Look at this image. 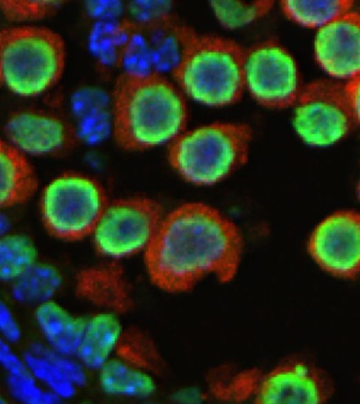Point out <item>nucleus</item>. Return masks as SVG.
Masks as SVG:
<instances>
[{
	"mask_svg": "<svg viewBox=\"0 0 360 404\" xmlns=\"http://www.w3.org/2000/svg\"><path fill=\"white\" fill-rule=\"evenodd\" d=\"M314 57L332 79L344 82L360 75V12L353 8L316 31Z\"/></svg>",
	"mask_w": 360,
	"mask_h": 404,
	"instance_id": "12",
	"label": "nucleus"
},
{
	"mask_svg": "<svg viewBox=\"0 0 360 404\" xmlns=\"http://www.w3.org/2000/svg\"><path fill=\"white\" fill-rule=\"evenodd\" d=\"M103 389L108 393L146 396L155 390V383L146 373L125 362L113 359L101 367Z\"/></svg>",
	"mask_w": 360,
	"mask_h": 404,
	"instance_id": "20",
	"label": "nucleus"
},
{
	"mask_svg": "<svg viewBox=\"0 0 360 404\" xmlns=\"http://www.w3.org/2000/svg\"><path fill=\"white\" fill-rule=\"evenodd\" d=\"M109 202L94 179L65 173L53 179L42 192L41 218L46 231L67 241L93 235Z\"/></svg>",
	"mask_w": 360,
	"mask_h": 404,
	"instance_id": "6",
	"label": "nucleus"
},
{
	"mask_svg": "<svg viewBox=\"0 0 360 404\" xmlns=\"http://www.w3.org/2000/svg\"><path fill=\"white\" fill-rule=\"evenodd\" d=\"M31 351L54 365L73 384L82 385L85 383V374L81 367L76 363L61 356L62 353L58 354L41 344H32Z\"/></svg>",
	"mask_w": 360,
	"mask_h": 404,
	"instance_id": "32",
	"label": "nucleus"
},
{
	"mask_svg": "<svg viewBox=\"0 0 360 404\" xmlns=\"http://www.w3.org/2000/svg\"><path fill=\"white\" fill-rule=\"evenodd\" d=\"M112 133L129 151L145 150L173 141L187 122L181 93L161 74L139 76L123 72L112 96Z\"/></svg>",
	"mask_w": 360,
	"mask_h": 404,
	"instance_id": "2",
	"label": "nucleus"
},
{
	"mask_svg": "<svg viewBox=\"0 0 360 404\" xmlns=\"http://www.w3.org/2000/svg\"><path fill=\"white\" fill-rule=\"evenodd\" d=\"M293 105L295 130L311 146L337 143L356 124L345 83L332 78L303 85Z\"/></svg>",
	"mask_w": 360,
	"mask_h": 404,
	"instance_id": "7",
	"label": "nucleus"
},
{
	"mask_svg": "<svg viewBox=\"0 0 360 404\" xmlns=\"http://www.w3.org/2000/svg\"><path fill=\"white\" fill-rule=\"evenodd\" d=\"M11 393L18 400L30 404L56 403L58 395L43 392L35 384L30 374L24 375L11 374L8 379Z\"/></svg>",
	"mask_w": 360,
	"mask_h": 404,
	"instance_id": "31",
	"label": "nucleus"
},
{
	"mask_svg": "<svg viewBox=\"0 0 360 404\" xmlns=\"http://www.w3.org/2000/svg\"><path fill=\"white\" fill-rule=\"evenodd\" d=\"M61 282V275L57 268L36 263L15 280L12 294L20 302H44L57 292Z\"/></svg>",
	"mask_w": 360,
	"mask_h": 404,
	"instance_id": "21",
	"label": "nucleus"
},
{
	"mask_svg": "<svg viewBox=\"0 0 360 404\" xmlns=\"http://www.w3.org/2000/svg\"><path fill=\"white\" fill-rule=\"evenodd\" d=\"M112 114L108 108L93 111L78 119L77 135L90 144L104 140L112 132Z\"/></svg>",
	"mask_w": 360,
	"mask_h": 404,
	"instance_id": "30",
	"label": "nucleus"
},
{
	"mask_svg": "<svg viewBox=\"0 0 360 404\" xmlns=\"http://www.w3.org/2000/svg\"><path fill=\"white\" fill-rule=\"evenodd\" d=\"M307 250L330 274L356 277L360 273V212L343 209L327 214L312 229Z\"/></svg>",
	"mask_w": 360,
	"mask_h": 404,
	"instance_id": "10",
	"label": "nucleus"
},
{
	"mask_svg": "<svg viewBox=\"0 0 360 404\" xmlns=\"http://www.w3.org/2000/svg\"><path fill=\"white\" fill-rule=\"evenodd\" d=\"M356 194L359 201L360 202V177L356 183Z\"/></svg>",
	"mask_w": 360,
	"mask_h": 404,
	"instance_id": "38",
	"label": "nucleus"
},
{
	"mask_svg": "<svg viewBox=\"0 0 360 404\" xmlns=\"http://www.w3.org/2000/svg\"><path fill=\"white\" fill-rule=\"evenodd\" d=\"M285 15L293 22L317 30L353 8L351 1H282Z\"/></svg>",
	"mask_w": 360,
	"mask_h": 404,
	"instance_id": "22",
	"label": "nucleus"
},
{
	"mask_svg": "<svg viewBox=\"0 0 360 404\" xmlns=\"http://www.w3.org/2000/svg\"><path fill=\"white\" fill-rule=\"evenodd\" d=\"M245 79L259 103L276 108L293 105L303 86L292 55L272 41L246 51Z\"/></svg>",
	"mask_w": 360,
	"mask_h": 404,
	"instance_id": "9",
	"label": "nucleus"
},
{
	"mask_svg": "<svg viewBox=\"0 0 360 404\" xmlns=\"http://www.w3.org/2000/svg\"><path fill=\"white\" fill-rule=\"evenodd\" d=\"M252 136L245 124L217 122L200 126L172 141L169 162L191 184L214 185L245 164Z\"/></svg>",
	"mask_w": 360,
	"mask_h": 404,
	"instance_id": "3",
	"label": "nucleus"
},
{
	"mask_svg": "<svg viewBox=\"0 0 360 404\" xmlns=\"http://www.w3.org/2000/svg\"><path fill=\"white\" fill-rule=\"evenodd\" d=\"M171 8V2L168 1H134L127 6L132 18L130 21L142 30L172 17Z\"/></svg>",
	"mask_w": 360,
	"mask_h": 404,
	"instance_id": "29",
	"label": "nucleus"
},
{
	"mask_svg": "<svg viewBox=\"0 0 360 404\" xmlns=\"http://www.w3.org/2000/svg\"><path fill=\"white\" fill-rule=\"evenodd\" d=\"M246 51L235 41L197 33L172 72L182 90L210 105L233 103L245 86Z\"/></svg>",
	"mask_w": 360,
	"mask_h": 404,
	"instance_id": "4",
	"label": "nucleus"
},
{
	"mask_svg": "<svg viewBox=\"0 0 360 404\" xmlns=\"http://www.w3.org/2000/svg\"><path fill=\"white\" fill-rule=\"evenodd\" d=\"M272 1H212L211 7L220 22L225 27L243 26L263 16L272 7Z\"/></svg>",
	"mask_w": 360,
	"mask_h": 404,
	"instance_id": "25",
	"label": "nucleus"
},
{
	"mask_svg": "<svg viewBox=\"0 0 360 404\" xmlns=\"http://www.w3.org/2000/svg\"><path fill=\"white\" fill-rule=\"evenodd\" d=\"M122 334V327L112 314L94 316L87 323L77 350L81 361L88 367H101L115 348Z\"/></svg>",
	"mask_w": 360,
	"mask_h": 404,
	"instance_id": "18",
	"label": "nucleus"
},
{
	"mask_svg": "<svg viewBox=\"0 0 360 404\" xmlns=\"http://www.w3.org/2000/svg\"><path fill=\"white\" fill-rule=\"evenodd\" d=\"M62 3L61 1L0 0V8L8 20L25 22L51 15Z\"/></svg>",
	"mask_w": 360,
	"mask_h": 404,
	"instance_id": "27",
	"label": "nucleus"
},
{
	"mask_svg": "<svg viewBox=\"0 0 360 404\" xmlns=\"http://www.w3.org/2000/svg\"><path fill=\"white\" fill-rule=\"evenodd\" d=\"M4 130L12 145L22 152L38 155L65 150L73 143L77 135L60 118L34 111L12 114Z\"/></svg>",
	"mask_w": 360,
	"mask_h": 404,
	"instance_id": "13",
	"label": "nucleus"
},
{
	"mask_svg": "<svg viewBox=\"0 0 360 404\" xmlns=\"http://www.w3.org/2000/svg\"><path fill=\"white\" fill-rule=\"evenodd\" d=\"M243 245L242 232L230 218L206 203L189 202L165 214L145 249V263L156 286L183 292L208 275L230 282Z\"/></svg>",
	"mask_w": 360,
	"mask_h": 404,
	"instance_id": "1",
	"label": "nucleus"
},
{
	"mask_svg": "<svg viewBox=\"0 0 360 404\" xmlns=\"http://www.w3.org/2000/svg\"><path fill=\"white\" fill-rule=\"evenodd\" d=\"M65 59V41L50 27L20 25L1 30V79L18 95L35 96L54 86Z\"/></svg>",
	"mask_w": 360,
	"mask_h": 404,
	"instance_id": "5",
	"label": "nucleus"
},
{
	"mask_svg": "<svg viewBox=\"0 0 360 404\" xmlns=\"http://www.w3.org/2000/svg\"><path fill=\"white\" fill-rule=\"evenodd\" d=\"M165 215L162 205L147 197L109 202L93 233L96 249L120 257L146 249Z\"/></svg>",
	"mask_w": 360,
	"mask_h": 404,
	"instance_id": "8",
	"label": "nucleus"
},
{
	"mask_svg": "<svg viewBox=\"0 0 360 404\" xmlns=\"http://www.w3.org/2000/svg\"><path fill=\"white\" fill-rule=\"evenodd\" d=\"M33 242L20 235H7L0 242V276L4 280H16L36 263Z\"/></svg>",
	"mask_w": 360,
	"mask_h": 404,
	"instance_id": "23",
	"label": "nucleus"
},
{
	"mask_svg": "<svg viewBox=\"0 0 360 404\" xmlns=\"http://www.w3.org/2000/svg\"><path fill=\"white\" fill-rule=\"evenodd\" d=\"M37 320L54 349L71 355L77 352L86 322L54 301L41 303L36 310Z\"/></svg>",
	"mask_w": 360,
	"mask_h": 404,
	"instance_id": "16",
	"label": "nucleus"
},
{
	"mask_svg": "<svg viewBox=\"0 0 360 404\" xmlns=\"http://www.w3.org/2000/svg\"><path fill=\"white\" fill-rule=\"evenodd\" d=\"M136 27L130 20H97L89 33V49L104 65L120 64L124 48Z\"/></svg>",
	"mask_w": 360,
	"mask_h": 404,
	"instance_id": "19",
	"label": "nucleus"
},
{
	"mask_svg": "<svg viewBox=\"0 0 360 404\" xmlns=\"http://www.w3.org/2000/svg\"><path fill=\"white\" fill-rule=\"evenodd\" d=\"M0 360L11 374L24 375L30 374L26 367L11 351L8 346L3 340L1 341L0 345Z\"/></svg>",
	"mask_w": 360,
	"mask_h": 404,
	"instance_id": "35",
	"label": "nucleus"
},
{
	"mask_svg": "<svg viewBox=\"0 0 360 404\" xmlns=\"http://www.w3.org/2000/svg\"><path fill=\"white\" fill-rule=\"evenodd\" d=\"M76 292L86 301L115 312L131 308L132 298L122 268L116 263L90 267L76 279Z\"/></svg>",
	"mask_w": 360,
	"mask_h": 404,
	"instance_id": "14",
	"label": "nucleus"
},
{
	"mask_svg": "<svg viewBox=\"0 0 360 404\" xmlns=\"http://www.w3.org/2000/svg\"><path fill=\"white\" fill-rule=\"evenodd\" d=\"M124 72L144 76L154 72L150 46L147 37L139 28L131 33L122 55Z\"/></svg>",
	"mask_w": 360,
	"mask_h": 404,
	"instance_id": "26",
	"label": "nucleus"
},
{
	"mask_svg": "<svg viewBox=\"0 0 360 404\" xmlns=\"http://www.w3.org/2000/svg\"><path fill=\"white\" fill-rule=\"evenodd\" d=\"M25 360L34 374L48 384L55 393L63 397L74 394V384L49 362L32 353H25Z\"/></svg>",
	"mask_w": 360,
	"mask_h": 404,
	"instance_id": "28",
	"label": "nucleus"
},
{
	"mask_svg": "<svg viewBox=\"0 0 360 404\" xmlns=\"http://www.w3.org/2000/svg\"><path fill=\"white\" fill-rule=\"evenodd\" d=\"M0 164L1 207L8 208L28 200L37 191L38 181L23 152L1 140Z\"/></svg>",
	"mask_w": 360,
	"mask_h": 404,
	"instance_id": "15",
	"label": "nucleus"
},
{
	"mask_svg": "<svg viewBox=\"0 0 360 404\" xmlns=\"http://www.w3.org/2000/svg\"><path fill=\"white\" fill-rule=\"evenodd\" d=\"M344 83L356 123L360 124V75Z\"/></svg>",
	"mask_w": 360,
	"mask_h": 404,
	"instance_id": "37",
	"label": "nucleus"
},
{
	"mask_svg": "<svg viewBox=\"0 0 360 404\" xmlns=\"http://www.w3.org/2000/svg\"><path fill=\"white\" fill-rule=\"evenodd\" d=\"M333 392L326 374L300 362L281 365L262 374L254 394L256 403H324Z\"/></svg>",
	"mask_w": 360,
	"mask_h": 404,
	"instance_id": "11",
	"label": "nucleus"
},
{
	"mask_svg": "<svg viewBox=\"0 0 360 404\" xmlns=\"http://www.w3.org/2000/svg\"><path fill=\"white\" fill-rule=\"evenodd\" d=\"M115 348L124 362L136 368L157 371L162 365L153 341L136 329H129L122 333Z\"/></svg>",
	"mask_w": 360,
	"mask_h": 404,
	"instance_id": "24",
	"label": "nucleus"
},
{
	"mask_svg": "<svg viewBox=\"0 0 360 404\" xmlns=\"http://www.w3.org/2000/svg\"><path fill=\"white\" fill-rule=\"evenodd\" d=\"M71 106L73 113L77 119H79L93 111L108 108V100L102 91L94 88H84L74 93Z\"/></svg>",
	"mask_w": 360,
	"mask_h": 404,
	"instance_id": "33",
	"label": "nucleus"
},
{
	"mask_svg": "<svg viewBox=\"0 0 360 404\" xmlns=\"http://www.w3.org/2000/svg\"><path fill=\"white\" fill-rule=\"evenodd\" d=\"M0 328L5 337L15 341L20 338V330L9 310L2 302L0 306Z\"/></svg>",
	"mask_w": 360,
	"mask_h": 404,
	"instance_id": "36",
	"label": "nucleus"
},
{
	"mask_svg": "<svg viewBox=\"0 0 360 404\" xmlns=\"http://www.w3.org/2000/svg\"><path fill=\"white\" fill-rule=\"evenodd\" d=\"M85 5L89 14L98 20H117L123 10L117 1H88Z\"/></svg>",
	"mask_w": 360,
	"mask_h": 404,
	"instance_id": "34",
	"label": "nucleus"
},
{
	"mask_svg": "<svg viewBox=\"0 0 360 404\" xmlns=\"http://www.w3.org/2000/svg\"><path fill=\"white\" fill-rule=\"evenodd\" d=\"M151 50L155 72L171 71L180 63L185 50L196 33L187 26L177 23L172 17L143 30Z\"/></svg>",
	"mask_w": 360,
	"mask_h": 404,
	"instance_id": "17",
	"label": "nucleus"
}]
</instances>
